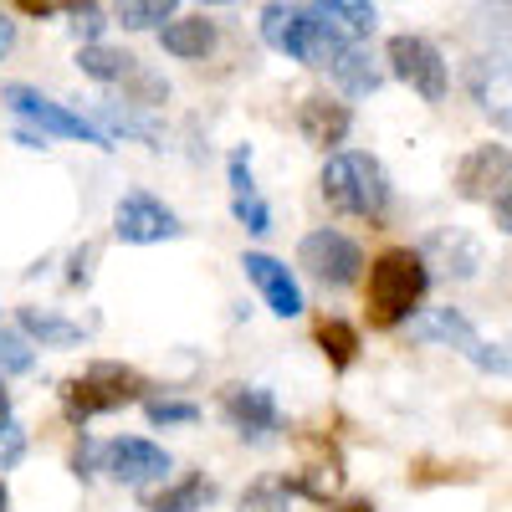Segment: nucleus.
<instances>
[{
	"label": "nucleus",
	"mask_w": 512,
	"mask_h": 512,
	"mask_svg": "<svg viewBox=\"0 0 512 512\" xmlns=\"http://www.w3.org/2000/svg\"><path fill=\"white\" fill-rule=\"evenodd\" d=\"M323 200L338 216H359V221H379L384 205H390V175L374 154H333L323 164Z\"/></svg>",
	"instance_id": "1"
},
{
	"label": "nucleus",
	"mask_w": 512,
	"mask_h": 512,
	"mask_svg": "<svg viewBox=\"0 0 512 512\" xmlns=\"http://www.w3.org/2000/svg\"><path fill=\"white\" fill-rule=\"evenodd\" d=\"M431 287V272H425L420 251H384L369 267V318L379 328H395L415 313V303Z\"/></svg>",
	"instance_id": "2"
},
{
	"label": "nucleus",
	"mask_w": 512,
	"mask_h": 512,
	"mask_svg": "<svg viewBox=\"0 0 512 512\" xmlns=\"http://www.w3.org/2000/svg\"><path fill=\"white\" fill-rule=\"evenodd\" d=\"M144 390H149L144 374L123 369V364H93V369H82L77 379L62 384V405H67L72 420H93V415H108V410L144 400Z\"/></svg>",
	"instance_id": "3"
},
{
	"label": "nucleus",
	"mask_w": 512,
	"mask_h": 512,
	"mask_svg": "<svg viewBox=\"0 0 512 512\" xmlns=\"http://www.w3.org/2000/svg\"><path fill=\"white\" fill-rule=\"evenodd\" d=\"M262 36H267V47L297 57V62H308V67H328L333 47L344 36L328 31L313 11H297V6H282V0H272V6L262 11Z\"/></svg>",
	"instance_id": "4"
},
{
	"label": "nucleus",
	"mask_w": 512,
	"mask_h": 512,
	"mask_svg": "<svg viewBox=\"0 0 512 512\" xmlns=\"http://www.w3.org/2000/svg\"><path fill=\"white\" fill-rule=\"evenodd\" d=\"M0 98H6L21 118H31V123L41 128V134H57V139H82V144L113 149V139L103 134L98 123H88L82 113H72V108H62V103H52V98H41L36 88H26V82H11V88L0 93Z\"/></svg>",
	"instance_id": "5"
},
{
	"label": "nucleus",
	"mask_w": 512,
	"mask_h": 512,
	"mask_svg": "<svg viewBox=\"0 0 512 512\" xmlns=\"http://www.w3.org/2000/svg\"><path fill=\"white\" fill-rule=\"evenodd\" d=\"M415 338H441V344L461 349L466 359H472L477 369H492V374H512V354H502L497 344H487V338L466 323L456 308H436V313H425L415 323Z\"/></svg>",
	"instance_id": "6"
},
{
	"label": "nucleus",
	"mask_w": 512,
	"mask_h": 512,
	"mask_svg": "<svg viewBox=\"0 0 512 512\" xmlns=\"http://www.w3.org/2000/svg\"><path fill=\"white\" fill-rule=\"evenodd\" d=\"M390 72L400 82H410L425 103H441L446 98V62H441V52L425 36H410V31L405 36H390Z\"/></svg>",
	"instance_id": "7"
},
{
	"label": "nucleus",
	"mask_w": 512,
	"mask_h": 512,
	"mask_svg": "<svg viewBox=\"0 0 512 512\" xmlns=\"http://www.w3.org/2000/svg\"><path fill=\"white\" fill-rule=\"evenodd\" d=\"M113 231H118V241H128V246H154V241H175V236H180V216H175L164 200L134 190V195L118 200Z\"/></svg>",
	"instance_id": "8"
},
{
	"label": "nucleus",
	"mask_w": 512,
	"mask_h": 512,
	"mask_svg": "<svg viewBox=\"0 0 512 512\" xmlns=\"http://www.w3.org/2000/svg\"><path fill=\"white\" fill-rule=\"evenodd\" d=\"M297 262H303L323 287H349L364 267V256L344 231H313V236H303V246H297Z\"/></svg>",
	"instance_id": "9"
},
{
	"label": "nucleus",
	"mask_w": 512,
	"mask_h": 512,
	"mask_svg": "<svg viewBox=\"0 0 512 512\" xmlns=\"http://www.w3.org/2000/svg\"><path fill=\"white\" fill-rule=\"evenodd\" d=\"M507 180H512V154L502 144H482L456 164V190L466 200H497Z\"/></svg>",
	"instance_id": "10"
},
{
	"label": "nucleus",
	"mask_w": 512,
	"mask_h": 512,
	"mask_svg": "<svg viewBox=\"0 0 512 512\" xmlns=\"http://www.w3.org/2000/svg\"><path fill=\"white\" fill-rule=\"evenodd\" d=\"M466 88H472L477 108L492 123L512 128V62L507 57H477L472 67H466Z\"/></svg>",
	"instance_id": "11"
},
{
	"label": "nucleus",
	"mask_w": 512,
	"mask_h": 512,
	"mask_svg": "<svg viewBox=\"0 0 512 512\" xmlns=\"http://www.w3.org/2000/svg\"><path fill=\"white\" fill-rule=\"evenodd\" d=\"M246 277L256 282V292L267 297V308L277 313V318H297L303 313V287H297V277L277 262V256H267V251H246Z\"/></svg>",
	"instance_id": "12"
},
{
	"label": "nucleus",
	"mask_w": 512,
	"mask_h": 512,
	"mask_svg": "<svg viewBox=\"0 0 512 512\" xmlns=\"http://www.w3.org/2000/svg\"><path fill=\"white\" fill-rule=\"evenodd\" d=\"M226 420L246 441H267L272 431H282V410L267 390H251V384H231L226 390Z\"/></svg>",
	"instance_id": "13"
},
{
	"label": "nucleus",
	"mask_w": 512,
	"mask_h": 512,
	"mask_svg": "<svg viewBox=\"0 0 512 512\" xmlns=\"http://www.w3.org/2000/svg\"><path fill=\"white\" fill-rule=\"evenodd\" d=\"M103 461H108V477H118V482H128V487H144V482H154V477L169 472V456H164L154 441H139V436L113 441V446L103 451Z\"/></svg>",
	"instance_id": "14"
},
{
	"label": "nucleus",
	"mask_w": 512,
	"mask_h": 512,
	"mask_svg": "<svg viewBox=\"0 0 512 512\" xmlns=\"http://www.w3.org/2000/svg\"><path fill=\"white\" fill-rule=\"evenodd\" d=\"M231 210H236V221L246 231H256V236L272 231V210H267V200L256 195V185H251V154L246 149L231 154Z\"/></svg>",
	"instance_id": "15"
},
{
	"label": "nucleus",
	"mask_w": 512,
	"mask_h": 512,
	"mask_svg": "<svg viewBox=\"0 0 512 512\" xmlns=\"http://www.w3.org/2000/svg\"><path fill=\"white\" fill-rule=\"evenodd\" d=\"M297 123H303V139H308V144L333 149V144H344V139H349L354 113H349L344 103H333V98H308L303 113H297Z\"/></svg>",
	"instance_id": "16"
},
{
	"label": "nucleus",
	"mask_w": 512,
	"mask_h": 512,
	"mask_svg": "<svg viewBox=\"0 0 512 512\" xmlns=\"http://www.w3.org/2000/svg\"><path fill=\"white\" fill-rule=\"evenodd\" d=\"M328 72H333V82H338L349 98H364V93L379 88V72L369 67V52L359 47V41H338L333 57H328Z\"/></svg>",
	"instance_id": "17"
},
{
	"label": "nucleus",
	"mask_w": 512,
	"mask_h": 512,
	"mask_svg": "<svg viewBox=\"0 0 512 512\" xmlns=\"http://www.w3.org/2000/svg\"><path fill=\"white\" fill-rule=\"evenodd\" d=\"M159 47L169 57H205L210 47H216V26H210L205 16H180V21H164L159 31Z\"/></svg>",
	"instance_id": "18"
},
{
	"label": "nucleus",
	"mask_w": 512,
	"mask_h": 512,
	"mask_svg": "<svg viewBox=\"0 0 512 512\" xmlns=\"http://www.w3.org/2000/svg\"><path fill=\"white\" fill-rule=\"evenodd\" d=\"M425 256H441V262H451V267H446L451 277H477V267H482L477 241H472V236H461V231H451V236H431Z\"/></svg>",
	"instance_id": "19"
},
{
	"label": "nucleus",
	"mask_w": 512,
	"mask_h": 512,
	"mask_svg": "<svg viewBox=\"0 0 512 512\" xmlns=\"http://www.w3.org/2000/svg\"><path fill=\"white\" fill-rule=\"evenodd\" d=\"M210 497H216V487H210L205 477H185V482H175L169 492L149 497V512H200Z\"/></svg>",
	"instance_id": "20"
},
{
	"label": "nucleus",
	"mask_w": 512,
	"mask_h": 512,
	"mask_svg": "<svg viewBox=\"0 0 512 512\" xmlns=\"http://www.w3.org/2000/svg\"><path fill=\"white\" fill-rule=\"evenodd\" d=\"M180 0H113V16L128 26V31H154L175 16Z\"/></svg>",
	"instance_id": "21"
},
{
	"label": "nucleus",
	"mask_w": 512,
	"mask_h": 512,
	"mask_svg": "<svg viewBox=\"0 0 512 512\" xmlns=\"http://www.w3.org/2000/svg\"><path fill=\"white\" fill-rule=\"evenodd\" d=\"M77 62H82V72L98 77V82H118V77L134 72V57H128V52H113V47H98V41H88Z\"/></svg>",
	"instance_id": "22"
},
{
	"label": "nucleus",
	"mask_w": 512,
	"mask_h": 512,
	"mask_svg": "<svg viewBox=\"0 0 512 512\" xmlns=\"http://www.w3.org/2000/svg\"><path fill=\"white\" fill-rule=\"evenodd\" d=\"M318 344H323V354L333 359V369H349L354 354H359V333H354L349 323L328 318V323H318Z\"/></svg>",
	"instance_id": "23"
},
{
	"label": "nucleus",
	"mask_w": 512,
	"mask_h": 512,
	"mask_svg": "<svg viewBox=\"0 0 512 512\" xmlns=\"http://www.w3.org/2000/svg\"><path fill=\"white\" fill-rule=\"evenodd\" d=\"M21 328L36 333L41 344H77V338H82V323H62V318L41 313V308H21Z\"/></svg>",
	"instance_id": "24"
},
{
	"label": "nucleus",
	"mask_w": 512,
	"mask_h": 512,
	"mask_svg": "<svg viewBox=\"0 0 512 512\" xmlns=\"http://www.w3.org/2000/svg\"><path fill=\"white\" fill-rule=\"evenodd\" d=\"M287 502H292L287 482H256L241 492V512H287Z\"/></svg>",
	"instance_id": "25"
},
{
	"label": "nucleus",
	"mask_w": 512,
	"mask_h": 512,
	"mask_svg": "<svg viewBox=\"0 0 512 512\" xmlns=\"http://www.w3.org/2000/svg\"><path fill=\"white\" fill-rule=\"evenodd\" d=\"M36 364V354H31V344L21 333H11V328H0V374H26Z\"/></svg>",
	"instance_id": "26"
},
{
	"label": "nucleus",
	"mask_w": 512,
	"mask_h": 512,
	"mask_svg": "<svg viewBox=\"0 0 512 512\" xmlns=\"http://www.w3.org/2000/svg\"><path fill=\"white\" fill-rule=\"evenodd\" d=\"M344 487V472H333V466H308V472L292 477V492H308V497H333Z\"/></svg>",
	"instance_id": "27"
},
{
	"label": "nucleus",
	"mask_w": 512,
	"mask_h": 512,
	"mask_svg": "<svg viewBox=\"0 0 512 512\" xmlns=\"http://www.w3.org/2000/svg\"><path fill=\"white\" fill-rule=\"evenodd\" d=\"M200 410L195 405H185V400H149V420L154 425H190Z\"/></svg>",
	"instance_id": "28"
},
{
	"label": "nucleus",
	"mask_w": 512,
	"mask_h": 512,
	"mask_svg": "<svg viewBox=\"0 0 512 512\" xmlns=\"http://www.w3.org/2000/svg\"><path fill=\"white\" fill-rule=\"evenodd\" d=\"M21 456H26V431L16 420H6L0 425V466H16Z\"/></svg>",
	"instance_id": "29"
},
{
	"label": "nucleus",
	"mask_w": 512,
	"mask_h": 512,
	"mask_svg": "<svg viewBox=\"0 0 512 512\" xmlns=\"http://www.w3.org/2000/svg\"><path fill=\"white\" fill-rule=\"evenodd\" d=\"M497 226L512 236V180H507V190L497 195Z\"/></svg>",
	"instance_id": "30"
},
{
	"label": "nucleus",
	"mask_w": 512,
	"mask_h": 512,
	"mask_svg": "<svg viewBox=\"0 0 512 512\" xmlns=\"http://www.w3.org/2000/svg\"><path fill=\"white\" fill-rule=\"evenodd\" d=\"M16 11H26V16H52L57 0H16Z\"/></svg>",
	"instance_id": "31"
},
{
	"label": "nucleus",
	"mask_w": 512,
	"mask_h": 512,
	"mask_svg": "<svg viewBox=\"0 0 512 512\" xmlns=\"http://www.w3.org/2000/svg\"><path fill=\"white\" fill-rule=\"evenodd\" d=\"M11 47H16V26H11L6 16H0V57H6Z\"/></svg>",
	"instance_id": "32"
},
{
	"label": "nucleus",
	"mask_w": 512,
	"mask_h": 512,
	"mask_svg": "<svg viewBox=\"0 0 512 512\" xmlns=\"http://www.w3.org/2000/svg\"><path fill=\"white\" fill-rule=\"evenodd\" d=\"M77 31H88V36H98V11L88 6V11H77Z\"/></svg>",
	"instance_id": "33"
},
{
	"label": "nucleus",
	"mask_w": 512,
	"mask_h": 512,
	"mask_svg": "<svg viewBox=\"0 0 512 512\" xmlns=\"http://www.w3.org/2000/svg\"><path fill=\"white\" fill-rule=\"evenodd\" d=\"M6 420H11V390L0 384V425H6Z\"/></svg>",
	"instance_id": "34"
},
{
	"label": "nucleus",
	"mask_w": 512,
	"mask_h": 512,
	"mask_svg": "<svg viewBox=\"0 0 512 512\" xmlns=\"http://www.w3.org/2000/svg\"><path fill=\"white\" fill-rule=\"evenodd\" d=\"M333 512H374L369 502H344V507H333Z\"/></svg>",
	"instance_id": "35"
},
{
	"label": "nucleus",
	"mask_w": 512,
	"mask_h": 512,
	"mask_svg": "<svg viewBox=\"0 0 512 512\" xmlns=\"http://www.w3.org/2000/svg\"><path fill=\"white\" fill-rule=\"evenodd\" d=\"M205 6H236V0H205Z\"/></svg>",
	"instance_id": "36"
},
{
	"label": "nucleus",
	"mask_w": 512,
	"mask_h": 512,
	"mask_svg": "<svg viewBox=\"0 0 512 512\" xmlns=\"http://www.w3.org/2000/svg\"><path fill=\"white\" fill-rule=\"evenodd\" d=\"M0 512H6V487H0Z\"/></svg>",
	"instance_id": "37"
}]
</instances>
